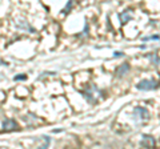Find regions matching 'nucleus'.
Segmentation results:
<instances>
[{
	"label": "nucleus",
	"mask_w": 160,
	"mask_h": 149,
	"mask_svg": "<svg viewBox=\"0 0 160 149\" xmlns=\"http://www.w3.org/2000/svg\"><path fill=\"white\" fill-rule=\"evenodd\" d=\"M132 116H133V120H136V121L146 123V121L149 120V112H148V109L144 108V107H136V108H133Z\"/></svg>",
	"instance_id": "obj_1"
},
{
	"label": "nucleus",
	"mask_w": 160,
	"mask_h": 149,
	"mask_svg": "<svg viewBox=\"0 0 160 149\" xmlns=\"http://www.w3.org/2000/svg\"><path fill=\"white\" fill-rule=\"evenodd\" d=\"M82 95L87 99V101L88 103H96V97L100 95V92L98 91V88H96V85H89L86 91H83L82 92Z\"/></svg>",
	"instance_id": "obj_2"
},
{
	"label": "nucleus",
	"mask_w": 160,
	"mask_h": 149,
	"mask_svg": "<svg viewBox=\"0 0 160 149\" xmlns=\"http://www.w3.org/2000/svg\"><path fill=\"white\" fill-rule=\"evenodd\" d=\"M158 87H159V83L156 80H153V79H146V80H142L136 85V88L140 89V91H152V89L158 88Z\"/></svg>",
	"instance_id": "obj_3"
},
{
	"label": "nucleus",
	"mask_w": 160,
	"mask_h": 149,
	"mask_svg": "<svg viewBox=\"0 0 160 149\" xmlns=\"http://www.w3.org/2000/svg\"><path fill=\"white\" fill-rule=\"evenodd\" d=\"M18 129V123L12 118H3L2 121V131L3 132H11Z\"/></svg>",
	"instance_id": "obj_4"
},
{
	"label": "nucleus",
	"mask_w": 160,
	"mask_h": 149,
	"mask_svg": "<svg viewBox=\"0 0 160 149\" xmlns=\"http://www.w3.org/2000/svg\"><path fill=\"white\" fill-rule=\"evenodd\" d=\"M140 145L144 148H153L155 147V138L149 135H143L142 136V141H140Z\"/></svg>",
	"instance_id": "obj_5"
},
{
	"label": "nucleus",
	"mask_w": 160,
	"mask_h": 149,
	"mask_svg": "<svg viewBox=\"0 0 160 149\" xmlns=\"http://www.w3.org/2000/svg\"><path fill=\"white\" fill-rule=\"evenodd\" d=\"M128 71H129V64L128 63H123L122 65H119L116 68L115 73H116V77H123L126 73H128Z\"/></svg>",
	"instance_id": "obj_6"
},
{
	"label": "nucleus",
	"mask_w": 160,
	"mask_h": 149,
	"mask_svg": "<svg viewBox=\"0 0 160 149\" xmlns=\"http://www.w3.org/2000/svg\"><path fill=\"white\" fill-rule=\"evenodd\" d=\"M119 19H120V22H122V24H126V23H128L129 20H132L131 9H127V11H124L123 13H120V15H119Z\"/></svg>",
	"instance_id": "obj_7"
},
{
	"label": "nucleus",
	"mask_w": 160,
	"mask_h": 149,
	"mask_svg": "<svg viewBox=\"0 0 160 149\" xmlns=\"http://www.w3.org/2000/svg\"><path fill=\"white\" fill-rule=\"evenodd\" d=\"M148 57L151 59L152 64H155V65H158V64L160 63V59H159V56H158V53H152V55H148Z\"/></svg>",
	"instance_id": "obj_8"
},
{
	"label": "nucleus",
	"mask_w": 160,
	"mask_h": 149,
	"mask_svg": "<svg viewBox=\"0 0 160 149\" xmlns=\"http://www.w3.org/2000/svg\"><path fill=\"white\" fill-rule=\"evenodd\" d=\"M160 36L159 35H151V36H146L142 39V41H148V40H159Z\"/></svg>",
	"instance_id": "obj_9"
},
{
	"label": "nucleus",
	"mask_w": 160,
	"mask_h": 149,
	"mask_svg": "<svg viewBox=\"0 0 160 149\" xmlns=\"http://www.w3.org/2000/svg\"><path fill=\"white\" fill-rule=\"evenodd\" d=\"M71 7H72V0H69V2L67 3V6H66V8H64V11H63V13H67V12H69V9H71Z\"/></svg>",
	"instance_id": "obj_10"
},
{
	"label": "nucleus",
	"mask_w": 160,
	"mask_h": 149,
	"mask_svg": "<svg viewBox=\"0 0 160 149\" xmlns=\"http://www.w3.org/2000/svg\"><path fill=\"white\" fill-rule=\"evenodd\" d=\"M27 79V74H19V76H15L13 80L15 81H19V80H26Z\"/></svg>",
	"instance_id": "obj_11"
},
{
	"label": "nucleus",
	"mask_w": 160,
	"mask_h": 149,
	"mask_svg": "<svg viewBox=\"0 0 160 149\" xmlns=\"http://www.w3.org/2000/svg\"><path fill=\"white\" fill-rule=\"evenodd\" d=\"M113 56H115V57H119V56H123V53H122V52H115Z\"/></svg>",
	"instance_id": "obj_12"
}]
</instances>
